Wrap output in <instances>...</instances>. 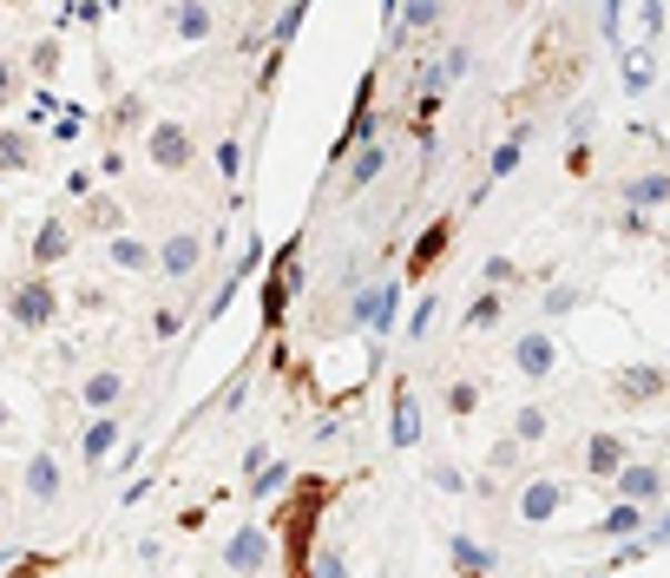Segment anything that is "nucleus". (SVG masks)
Returning <instances> with one entry per match:
<instances>
[{
    "label": "nucleus",
    "mask_w": 670,
    "mask_h": 578,
    "mask_svg": "<svg viewBox=\"0 0 670 578\" xmlns=\"http://www.w3.org/2000/svg\"><path fill=\"white\" fill-rule=\"evenodd\" d=\"M7 316H13L27 336L53 329V322H60V289H53V277H27V283H13V289H7Z\"/></svg>",
    "instance_id": "1"
},
{
    "label": "nucleus",
    "mask_w": 670,
    "mask_h": 578,
    "mask_svg": "<svg viewBox=\"0 0 670 578\" xmlns=\"http://www.w3.org/2000/svg\"><path fill=\"white\" fill-rule=\"evenodd\" d=\"M394 316H401V283L381 277V283H362L356 302H349V322L369 329V336H394Z\"/></svg>",
    "instance_id": "2"
},
{
    "label": "nucleus",
    "mask_w": 670,
    "mask_h": 578,
    "mask_svg": "<svg viewBox=\"0 0 670 578\" xmlns=\"http://www.w3.org/2000/svg\"><path fill=\"white\" fill-rule=\"evenodd\" d=\"M611 395H618L624 408L664 401V395H670V368H658V361H631V368H618V375H611Z\"/></svg>",
    "instance_id": "3"
},
{
    "label": "nucleus",
    "mask_w": 670,
    "mask_h": 578,
    "mask_svg": "<svg viewBox=\"0 0 670 578\" xmlns=\"http://www.w3.org/2000/svg\"><path fill=\"white\" fill-rule=\"evenodd\" d=\"M146 158H151V171H184V165L198 158V139H191L178 119H158L146 132Z\"/></svg>",
    "instance_id": "4"
},
{
    "label": "nucleus",
    "mask_w": 670,
    "mask_h": 578,
    "mask_svg": "<svg viewBox=\"0 0 670 578\" xmlns=\"http://www.w3.org/2000/svg\"><path fill=\"white\" fill-rule=\"evenodd\" d=\"M277 546H270V526H237L223 539V572H270Z\"/></svg>",
    "instance_id": "5"
},
{
    "label": "nucleus",
    "mask_w": 670,
    "mask_h": 578,
    "mask_svg": "<svg viewBox=\"0 0 670 578\" xmlns=\"http://www.w3.org/2000/svg\"><path fill=\"white\" fill-rule=\"evenodd\" d=\"M198 263H204V237H198V230H171V237L158 243V277L184 283V277H198Z\"/></svg>",
    "instance_id": "6"
},
{
    "label": "nucleus",
    "mask_w": 670,
    "mask_h": 578,
    "mask_svg": "<svg viewBox=\"0 0 670 578\" xmlns=\"http://www.w3.org/2000/svg\"><path fill=\"white\" fill-rule=\"evenodd\" d=\"M611 487H618V500L658 506V500H664V467H651V460H624V467L611 474Z\"/></svg>",
    "instance_id": "7"
},
{
    "label": "nucleus",
    "mask_w": 670,
    "mask_h": 578,
    "mask_svg": "<svg viewBox=\"0 0 670 578\" xmlns=\"http://www.w3.org/2000/svg\"><path fill=\"white\" fill-rule=\"evenodd\" d=\"M513 368H520V381H546L559 368V342L546 329H526L520 342H513Z\"/></svg>",
    "instance_id": "8"
},
{
    "label": "nucleus",
    "mask_w": 670,
    "mask_h": 578,
    "mask_svg": "<svg viewBox=\"0 0 670 578\" xmlns=\"http://www.w3.org/2000/svg\"><path fill=\"white\" fill-rule=\"evenodd\" d=\"M119 440H126V421H119L112 408H99V415L86 421V434H79V454H86V467H106Z\"/></svg>",
    "instance_id": "9"
},
{
    "label": "nucleus",
    "mask_w": 670,
    "mask_h": 578,
    "mask_svg": "<svg viewBox=\"0 0 670 578\" xmlns=\"http://www.w3.org/2000/svg\"><path fill=\"white\" fill-rule=\"evenodd\" d=\"M20 487H27V500H33V506H53V500H60V487H67V474H60L53 454H33V460L20 467Z\"/></svg>",
    "instance_id": "10"
},
{
    "label": "nucleus",
    "mask_w": 670,
    "mask_h": 578,
    "mask_svg": "<svg viewBox=\"0 0 670 578\" xmlns=\"http://www.w3.org/2000/svg\"><path fill=\"white\" fill-rule=\"evenodd\" d=\"M362 139H374V72L362 79V92H356V119H349V132L336 139V151H329V165H342V158H349V151H356Z\"/></svg>",
    "instance_id": "11"
},
{
    "label": "nucleus",
    "mask_w": 670,
    "mask_h": 578,
    "mask_svg": "<svg viewBox=\"0 0 670 578\" xmlns=\"http://www.w3.org/2000/svg\"><path fill=\"white\" fill-rule=\"evenodd\" d=\"M447 566H453L460 578H480V572H493V566H500V552H493V546H480L473 532H453V539H447Z\"/></svg>",
    "instance_id": "12"
},
{
    "label": "nucleus",
    "mask_w": 670,
    "mask_h": 578,
    "mask_svg": "<svg viewBox=\"0 0 670 578\" xmlns=\"http://www.w3.org/2000/svg\"><path fill=\"white\" fill-rule=\"evenodd\" d=\"M349 158H356V165L342 171V191H369L374 178L388 171V144H381V139H362L356 151H349Z\"/></svg>",
    "instance_id": "13"
},
{
    "label": "nucleus",
    "mask_w": 670,
    "mask_h": 578,
    "mask_svg": "<svg viewBox=\"0 0 670 578\" xmlns=\"http://www.w3.org/2000/svg\"><path fill=\"white\" fill-rule=\"evenodd\" d=\"M434 27H441V0H401V13H394L388 40L401 47V40H414V33H434Z\"/></svg>",
    "instance_id": "14"
},
{
    "label": "nucleus",
    "mask_w": 670,
    "mask_h": 578,
    "mask_svg": "<svg viewBox=\"0 0 670 578\" xmlns=\"http://www.w3.org/2000/svg\"><path fill=\"white\" fill-rule=\"evenodd\" d=\"M644 519H651V506H638V500H618V506H611V512H604V519L592 526V532H598V539H611V546H618V539H638V532H644Z\"/></svg>",
    "instance_id": "15"
},
{
    "label": "nucleus",
    "mask_w": 670,
    "mask_h": 578,
    "mask_svg": "<svg viewBox=\"0 0 670 578\" xmlns=\"http://www.w3.org/2000/svg\"><path fill=\"white\" fill-rule=\"evenodd\" d=\"M559 506H566V487H559V480H526V494H520V519H526V526H546Z\"/></svg>",
    "instance_id": "16"
},
{
    "label": "nucleus",
    "mask_w": 670,
    "mask_h": 578,
    "mask_svg": "<svg viewBox=\"0 0 670 578\" xmlns=\"http://www.w3.org/2000/svg\"><path fill=\"white\" fill-rule=\"evenodd\" d=\"M624 205H631V211H664L670 205V171H638V178H624Z\"/></svg>",
    "instance_id": "17"
},
{
    "label": "nucleus",
    "mask_w": 670,
    "mask_h": 578,
    "mask_svg": "<svg viewBox=\"0 0 670 578\" xmlns=\"http://www.w3.org/2000/svg\"><path fill=\"white\" fill-rule=\"evenodd\" d=\"M447 243H453V223H447V217H434V223L414 237V257H408V270H414V277H428V270H434V263L447 257Z\"/></svg>",
    "instance_id": "18"
},
{
    "label": "nucleus",
    "mask_w": 670,
    "mask_h": 578,
    "mask_svg": "<svg viewBox=\"0 0 670 578\" xmlns=\"http://www.w3.org/2000/svg\"><path fill=\"white\" fill-rule=\"evenodd\" d=\"M112 270H126V277H158V250L139 243V237H126V230H112Z\"/></svg>",
    "instance_id": "19"
},
{
    "label": "nucleus",
    "mask_w": 670,
    "mask_h": 578,
    "mask_svg": "<svg viewBox=\"0 0 670 578\" xmlns=\"http://www.w3.org/2000/svg\"><path fill=\"white\" fill-rule=\"evenodd\" d=\"M67 250H73V230H67V217H47V223H40V237H33V270H53Z\"/></svg>",
    "instance_id": "20"
},
{
    "label": "nucleus",
    "mask_w": 670,
    "mask_h": 578,
    "mask_svg": "<svg viewBox=\"0 0 670 578\" xmlns=\"http://www.w3.org/2000/svg\"><path fill=\"white\" fill-rule=\"evenodd\" d=\"M211 27H218V13H211L204 0H178V7H171V33H178V40H211Z\"/></svg>",
    "instance_id": "21"
},
{
    "label": "nucleus",
    "mask_w": 670,
    "mask_h": 578,
    "mask_svg": "<svg viewBox=\"0 0 670 578\" xmlns=\"http://www.w3.org/2000/svg\"><path fill=\"white\" fill-rule=\"evenodd\" d=\"M394 447H414L421 440V401H414V388H394V428H388Z\"/></svg>",
    "instance_id": "22"
},
{
    "label": "nucleus",
    "mask_w": 670,
    "mask_h": 578,
    "mask_svg": "<svg viewBox=\"0 0 670 578\" xmlns=\"http://www.w3.org/2000/svg\"><path fill=\"white\" fill-rule=\"evenodd\" d=\"M79 395H86L92 415H99V408H119V401H126V375H119V368H99V375H86Z\"/></svg>",
    "instance_id": "23"
},
{
    "label": "nucleus",
    "mask_w": 670,
    "mask_h": 578,
    "mask_svg": "<svg viewBox=\"0 0 670 578\" xmlns=\"http://www.w3.org/2000/svg\"><path fill=\"white\" fill-rule=\"evenodd\" d=\"M586 467H592V480H611V474L624 467V440H618V434H592V440H586Z\"/></svg>",
    "instance_id": "24"
},
{
    "label": "nucleus",
    "mask_w": 670,
    "mask_h": 578,
    "mask_svg": "<svg viewBox=\"0 0 670 578\" xmlns=\"http://www.w3.org/2000/svg\"><path fill=\"white\" fill-rule=\"evenodd\" d=\"M283 270H290V257H283V263L270 270V283H263V329H283V309H290V289H297Z\"/></svg>",
    "instance_id": "25"
},
{
    "label": "nucleus",
    "mask_w": 670,
    "mask_h": 578,
    "mask_svg": "<svg viewBox=\"0 0 670 578\" xmlns=\"http://www.w3.org/2000/svg\"><path fill=\"white\" fill-rule=\"evenodd\" d=\"M283 487H290V467H283V460H263V467L250 474V500H277Z\"/></svg>",
    "instance_id": "26"
},
{
    "label": "nucleus",
    "mask_w": 670,
    "mask_h": 578,
    "mask_svg": "<svg viewBox=\"0 0 670 578\" xmlns=\"http://www.w3.org/2000/svg\"><path fill=\"white\" fill-rule=\"evenodd\" d=\"M500 316H507V302H500V289H493V283H487V296L467 302V329H493Z\"/></svg>",
    "instance_id": "27"
},
{
    "label": "nucleus",
    "mask_w": 670,
    "mask_h": 578,
    "mask_svg": "<svg viewBox=\"0 0 670 578\" xmlns=\"http://www.w3.org/2000/svg\"><path fill=\"white\" fill-rule=\"evenodd\" d=\"M302 13H309V0H290V7L277 13V27H270V47H277V53H290V40H297V27H302Z\"/></svg>",
    "instance_id": "28"
},
{
    "label": "nucleus",
    "mask_w": 670,
    "mask_h": 578,
    "mask_svg": "<svg viewBox=\"0 0 670 578\" xmlns=\"http://www.w3.org/2000/svg\"><path fill=\"white\" fill-rule=\"evenodd\" d=\"M27 165H33V144H27V132L7 126L0 132V171H27Z\"/></svg>",
    "instance_id": "29"
},
{
    "label": "nucleus",
    "mask_w": 670,
    "mask_h": 578,
    "mask_svg": "<svg viewBox=\"0 0 670 578\" xmlns=\"http://www.w3.org/2000/svg\"><path fill=\"white\" fill-rule=\"evenodd\" d=\"M467 67H473V53H467V47H453V53H447L441 67H428V92H441V86H453V79H460Z\"/></svg>",
    "instance_id": "30"
},
{
    "label": "nucleus",
    "mask_w": 670,
    "mask_h": 578,
    "mask_svg": "<svg viewBox=\"0 0 670 578\" xmlns=\"http://www.w3.org/2000/svg\"><path fill=\"white\" fill-rule=\"evenodd\" d=\"M546 428H552V421H546V408H520V415H513V440H520V447H539Z\"/></svg>",
    "instance_id": "31"
},
{
    "label": "nucleus",
    "mask_w": 670,
    "mask_h": 578,
    "mask_svg": "<svg viewBox=\"0 0 670 578\" xmlns=\"http://www.w3.org/2000/svg\"><path fill=\"white\" fill-rule=\"evenodd\" d=\"M572 309H579V289L559 283V289H546V302H539V322H559V316H572Z\"/></svg>",
    "instance_id": "32"
},
{
    "label": "nucleus",
    "mask_w": 670,
    "mask_h": 578,
    "mask_svg": "<svg viewBox=\"0 0 670 578\" xmlns=\"http://www.w3.org/2000/svg\"><path fill=\"white\" fill-rule=\"evenodd\" d=\"M520 151H526V126H520V132H513V139H507V144H500V151H493V185L520 171Z\"/></svg>",
    "instance_id": "33"
},
{
    "label": "nucleus",
    "mask_w": 670,
    "mask_h": 578,
    "mask_svg": "<svg viewBox=\"0 0 670 578\" xmlns=\"http://www.w3.org/2000/svg\"><path fill=\"white\" fill-rule=\"evenodd\" d=\"M211 165H218V178H223V185H237V178H243V144H237V139H223L218 151H211Z\"/></svg>",
    "instance_id": "34"
},
{
    "label": "nucleus",
    "mask_w": 670,
    "mask_h": 578,
    "mask_svg": "<svg viewBox=\"0 0 670 578\" xmlns=\"http://www.w3.org/2000/svg\"><path fill=\"white\" fill-rule=\"evenodd\" d=\"M651 53H624V92H631V99H638V92H644V86H651Z\"/></svg>",
    "instance_id": "35"
},
{
    "label": "nucleus",
    "mask_w": 670,
    "mask_h": 578,
    "mask_svg": "<svg viewBox=\"0 0 670 578\" xmlns=\"http://www.w3.org/2000/svg\"><path fill=\"white\" fill-rule=\"evenodd\" d=\"M434 316H441V296H421V302H414V322H408V342H428Z\"/></svg>",
    "instance_id": "36"
},
{
    "label": "nucleus",
    "mask_w": 670,
    "mask_h": 578,
    "mask_svg": "<svg viewBox=\"0 0 670 578\" xmlns=\"http://www.w3.org/2000/svg\"><path fill=\"white\" fill-rule=\"evenodd\" d=\"M86 223H92V230H126V211H119L112 198H92V205H86Z\"/></svg>",
    "instance_id": "37"
},
{
    "label": "nucleus",
    "mask_w": 670,
    "mask_h": 578,
    "mask_svg": "<svg viewBox=\"0 0 670 578\" xmlns=\"http://www.w3.org/2000/svg\"><path fill=\"white\" fill-rule=\"evenodd\" d=\"M27 67H33V79H53V72H60V40H40V47L27 53Z\"/></svg>",
    "instance_id": "38"
},
{
    "label": "nucleus",
    "mask_w": 670,
    "mask_h": 578,
    "mask_svg": "<svg viewBox=\"0 0 670 578\" xmlns=\"http://www.w3.org/2000/svg\"><path fill=\"white\" fill-rule=\"evenodd\" d=\"M112 126H119V132L146 126V99H139V92H126V99H119V112H112Z\"/></svg>",
    "instance_id": "39"
},
{
    "label": "nucleus",
    "mask_w": 670,
    "mask_h": 578,
    "mask_svg": "<svg viewBox=\"0 0 670 578\" xmlns=\"http://www.w3.org/2000/svg\"><path fill=\"white\" fill-rule=\"evenodd\" d=\"M480 277H487L493 289H507L513 277H520V263H513V257H487V263H480Z\"/></svg>",
    "instance_id": "40"
},
{
    "label": "nucleus",
    "mask_w": 670,
    "mask_h": 578,
    "mask_svg": "<svg viewBox=\"0 0 670 578\" xmlns=\"http://www.w3.org/2000/svg\"><path fill=\"white\" fill-rule=\"evenodd\" d=\"M428 480H434L441 494H467V480H460V467H453V460H434V467H428Z\"/></svg>",
    "instance_id": "41"
},
{
    "label": "nucleus",
    "mask_w": 670,
    "mask_h": 578,
    "mask_svg": "<svg viewBox=\"0 0 670 578\" xmlns=\"http://www.w3.org/2000/svg\"><path fill=\"white\" fill-rule=\"evenodd\" d=\"M447 408H453V415H473V408H480V388H473V381H453V388H447Z\"/></svg>",
    "instance_id": "42"
},
{
    "label": "nucleus",
    "mask_w": 670,
    "mask_h": 578,
    "mask_svg": "<svg viewBox=\"0 0 670 578\" xmlns=\"http://www.w3.org/2000/svg\"><path fill=\"white\" fill-rule=\"evenodd\" d=\"M638 20H644V33L658 40V33H664V0H644V7H638Z\"/></svg>",
    "instance_id": "43"
},
{
    "label": "nucleus",
    "mask_w": 670,
    "mask_h": 578,
    "mask_svg": "<svg viewBox=\"0 0 670 578\" xmlns=\"http://www.w3.org/2000/svg\"><path fill=\"white\" fill-rule=\"evenodd\" d=\"M53 132H60V139L73 144L79 132H86V112H79V106H67V119H53Z\"/></svg>",
    "instance_id": "44"
},
{
    "label": "nucleus",
    "mask_w": 670,
    "mask_h": 578,
    "mask_svg": "<svg viewBox=\"0 0 670 578\" xmlns=\"http://www.w3.org/2000/svg\"><path fill=\"white\" fill-rule=\"evenodd\" d=\"M151 329H158V336L171 342V336H178V309H158V316H151Z\"/></svg>",
    "instance_id": "45"
},
{
    "label": "nucleus",
    "mask_w": 670,
    "mask_h": 578,
    "mask_svg": "<svg viewBox=\"0 0 670 578\" xmlns=\"http://www.w3.org/2000/svg\"><path fill=\"white\" fill-rule=\"evenodd\" d=\"M644 539L651 546H670V519H644Z\"/></svg>",
    "instance_id": "46"
},
{
    "label": "nucleus",
    "mask_w": 670,
    "mask_h": 578,
    "mask_svg": "<svg viewBox=\"0 0 670 578\" xmlns=\"http://www.w3.org/2000/svg\"><path fill=\"white\" fill-rule=\"evenodd\" d=\"M7 106H13V67L0 60V112H7Z\"/></svg>",
    "instance_id": "47"
},
{
    "label": "nucleus",
    "mask_w": 670,
    "mask_h": 578,
    "mask_svg": "<svg viewBox=\"0 0 670 578\" xmlns=\"http://www.w3.org/2000/svg\"><path fill=\"white\" fill-rule=\"evenodd\" d=\"M618 7L624 0H604V40H618Z\"/></svg>",
    "instance_id": "48"
},
{
    "label": "nucleus",
    "mask_w": 670,
    "mask_h": 578,
    "mask_svg": "<svg viewBox=\"0 0 670 578\" xmlns=\"http://www.w3.org/2000/svg\"><path fill=\"white\" fill-rule=\"evenodd\" d=\"M7 421H13V415H7V401H0V428H7Z\"/></svg>",
    "instance_id": "49"
},
{
    "label": "nucleus",
    "mask_w": 670,
    "mask_h": 578,
    "mask_svg": "<svg viewBox=\"0 0 670 578\" xmlns=\"http://www.w3.org/2000/svg\"><path fill=\"white\" fill-rule=\"evenodd\" d=\"M7 7H27V0H7Z\"/></svg>",
    "instance_id": "50"
}]
</instances>
